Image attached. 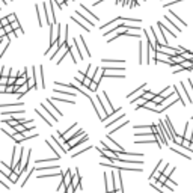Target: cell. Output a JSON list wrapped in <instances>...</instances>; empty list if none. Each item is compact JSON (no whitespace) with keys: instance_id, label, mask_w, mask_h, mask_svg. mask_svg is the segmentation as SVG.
I'll return each instance as SVG.
<instances>
[{"instance_id":"15","label":"cell","mask_w":193,"mask_h":193,"mask_svg":"<svg viewBox=\"0 0 193 193\" xmlns=\"http://www.w3.org/2000/svg\"><path fill=\"white\" fill-rule=\"evenodd\" d=\"M55 92H60V94H65V95H70V97H75L77 94H79V92H77V91H74V89H70V91H67V89L65 88H55Z\"/></svg>"},{"instance_id":"31","label":"cell","mask_w":193,"mask_h":193,"mask_svg":"<svg viewBox=\"0 0 193 193\" xmlns=\"http://www.w3.org/2000/svg\"><path fill=\"white\" fill-rule=\"evenodd\" d=\"M122 23H130V24H134V26H139L140 23V20H131V18H122Z\"/></svg>"},{"instance_id":"45","label":"cell","mask_w":193,"mask_h":193,"mask_svg":"<svg viewBox=\"0 0 193 193\" xmlns=\"http://www.w3.org/2000/svg\"><path fill=\"white\" fill-rule=\"evenodd\" d=\"M187 85H189V88H190V92H192V94H193V82H192V80H190V79H189V80H187Z\"/></svg>"},{"instance_id":"39","label":"cell","mask_w":193,"mask_h":193,"mask_svg":"<svg viewBox=\"0 0 193 193\" xmlns=\"http://www.w3.org/2000/svg\"><path fill=\"white\" fill-rule=\"evenodd\" d=\"M55 2L57 3V6H59L60 9H63V8L67 6V2H65V0H55Z\"/></svg>"},{"instance_id":"40","label":"cell","mask_w":193,"mask_h":193,"mask_svg":"<svg viewBox=\"0 0 193 193\" xmlns=\"http://www.w3.org/2000/svg\"><path fill=\"white\" fill-rule=\"evenodd\" d=\"M0 23H2V24H0L2 27H6V26H9V20H8V17L2 18V21H0Z\"/></svg>"},{"instance_id":"30","label":"cell","mask_w":193,"mask_h":193,"mask_svg":"<svg viewBox=\"0 0 193 193\" xmlns=\"http://www.w3.org/2000/svg\"><path fill=\"white\" fill-rule=\"evenodd\" d=\"M127 124H128V121H127V119H125V121H122L121 124H118L116 127H115V128H113V130H112V131H110L109 134H112V133H116L118 130H121V127H124V125H127Z\"/></svg>"},{"instance_id":"18","label":"cell","mask_w":193,"mask_h":193,"mask_svg":"<svg viewBox=\"0 0 193 193\" xmlns=\"http://www.w3.org/2000/svg\"><path fill=\"white\" fill-rule=\"evenodd\" d=\"M35 11H36V18H38V21H39V26H44V20H42V12H41V8L38 6V5H35Z\"/></svg>"},{"instance_id":"41","label":"cell","mask_w":193,"mask_h":193,"mask_svg":"<svg viewBox=\"0 0 193 193\" xmlns=\"http://www.w3.org/2000/svg\"><path fill=\"white\" fill-rule=\"evenodd\" d=\"M8 75H11V72H8L6 67H2V77H8Z\"/></svg>"},{"instance_id":"42","label":"cell","mask_w":193,"mask_h":193,"mask_svg":"<svg viewBox=\"0 0 193 193\" xmlns=\"http://www.w3.org/2000/svg\"><path fill=\"white\" fill-rule=\"evenodd\" d=\"M17 83V79H15V77H9V80H8V86L9 85H15Z\"/></svg>"},{"instance_id":"17","label":"cell","mask_w":193,"mask_h":193,"mask_svg":"<svg viewBox=\"0 0 193 193\" xmlns=\"http://www.w3.org/2000/svg\"><path fill=\"white\" fill-rule=\"evenodd\" d=\"M0 168H2V174H5L6 176H11L12 175V172H14V169H9L8 166L3 163V161H0Z\"/></svg>"},{"instance_id":"32","label":"cell","mask_w":193,"mask_h":193,"mask_svg":"<svg viewBox=\"0 0 193 193\" xmlns=\"http://www.w3.org/2000/svg\"><path fill=\"white\" fill-rule=\"evenodd\" d=\"M89 149H92V145H88V146H85L83 149H79L75 154H72V157H77V156H80V154H83L85 151H89Z\"/></svg>"},{"instance_id":"1","label":"cell","mask_w":193,"mask_h":193,"mask_svg":"<svg viewBox=\"0 0 193 193\" xmlns=\"http://www.w3.org/2000/svg\"><path fill=\"white\" fill-rule=\"evenodd\" d=\"M44 68L39 65V67H33V79H35V82H36V86H35V89H39V88H45V85H44Z\"/></svg>"},{"instance_id":"21","label":"cell","mask_w":193,"mask_h":193,"mask_svg":"<svg viewBox=\"0 0 193 193\" xmlns=\"http://www.w3.org/2000/svg\"><path fill=\"white\" fill-rule=\"evenodd\" d=\"M79 41H80V44H82V47L85 48V53H86V56H91V51L88 50V45H86V42H85V36H82V35H79Z\"/></svg>"},{"instance_id":"48","label":"cell","mask_w":193,"mask_h":193,"mask_svg":"<svg viewBox=\"0 0 193 193\" xmlns=\"http://www.w3.org/2000/svg\"><path fill=\"white\" fill-rule=\"evenodd\" d=\"M101 2H104V0H97V3H94V5L97 6V5H98V3H101Z\"/></svg>"},{"instance_id":"23","label":"cell","mask_w":193,"mask_h":193,"mask_svg":"<svg viewBox=\"0 0 193 193\" xmlns=\"http://www.w3.org/2000/svg\"><path fill=\"white\" fill-rule=\"evenodd\" d=\"M53 101H62V103H68V104H74V101L70 98H63V97H53L51 98Z\"/></svg>"},{"instance_id":"44","label":"cell","mask_w":193,"mask_h":193,"mask_svg":"<svg viewBox=\"0 0 193 193\" xmlns=\"http://www.w3.org/2000/svg\"><path fill=\"white\" fill-rule=\"evenodd\" d=\"M11 26H12V29H14V30H18V29H20V23H18V21H15V23H12Z\"/></svg>"},{"instance_id":"2","label":"cell","mask_w":193,"mask_h":193,"mask_svg":"<svg viewBox=\"0 0 193 193\" xmlns=\"http://www.w3.org/2000/svg\"><path fill=\"white\" fill-rule=\"evenodd\" d=\"M42 8L45 11V18H47V24L51 26L55 24L56 20H55V12H53V3L48 2V3H42Z\"/></svg>"},{"instance_id":"46","label":"cell","mask_w":193,"mask_h":193,"mask_svg":"<svg viewBox=\"0 0 193 193\" xmlns=\"http://www.w3.org/2000/svg\"><path fill=\"white\" fill-rule=\"evenodd\" d=\"M5 30H6V33L14 32V29H12V26H11V24H9V26H6V27H5Z\"/></svg>"},{"instance_id":"35","label":"cell","mask_w":193,"mask_h":193,"mask_svg":"<svg viewBox=\"0 0 193 193\" xmlns=\"http://www.w3.org/2000/svg\"><path fill=\"white\" fill-rule=\"evenodd\" d=\"M98 86H100V83H97V82H94V80H92V85L89 86V91H91V92H97Z\"/></svg>"},{"instance_id":"33","label":"cell","mask_w":193,"mask_h":193,"mask_svg":"<svg viewBox=\"0 0 193 193\" xmlns=\"http://www.w3.org/2000/svg\"><path fill=\"white\" fill-rule=\"evenodd\" d=\"M0 181H2V184H3L6 189H9V187H11V186L8 184V178H6V175H5V174H2V176H0Z\"/></svg>"},{"instance_id":"22","label":"cell","mask_w":193,"mask_h":193,"mask_svg":"<svg viewBox=\"0 0 193 193\" xmlns=\"http://www.w3.org/2000/svg\"><path fill=\"white\" fill-rule=\"evenodd\" d=\"M29 89H30V86H29V82H27V83H24L23 86L18 88V92L24 95V94H27V92H29Z\"/></svg>"},{"instance_id":"3","label":"cell","mask_w":193,"mask_h":193,"mask_svg":"<svg viewBox=\"0 0 193 193\" xmlns=\"http://www.w3.org/2000/svg\"><path fill=\"white\" fill-rule=\"evenodd\" d=\"M119 112H121V107H118V109H116V112H115L113 115H110L109 118H106L104 121H103V124H104V127L113 125L115 122H118V121H121L122 118H125V115H124V113H119Z\"/></svg>"},{"instance_id":"36","label":"cell","mask_w":193,"mask_h":193,"mask_svg":"<svg viewBox=\"0 0 193 193\" xmlns=\"http://www.w3.org/2000/svg\"><path fill=\"white\" fill-rule=\"evenodd\" d=\"M168 179H169L168 176H166L164 174H161V176L157 179V183H159V184H166V181H168Z\"/></svg>"},{"instance_id":"34","label":"cell","mask_w":193,"mask_h":193,"mask_svg":"<svg viewBox=\"0 0 193 193\" xmlns=\"http://www.w3.org/2000/svg\"><path fill=\"white\" fill-rule=\"evenodd\" d=\"M172 172H174V168H171V166H166V169H164V175L168 176V178H171V175H172Z\"/></svg>"},{"instance_id":"25","label":"cell","mask_w":193,"mask_h":193,"mask_svg":"<svg viewBox=\"0 0 193 193\" xmlns=\"http://www.w3.org/2000/svg\"><path fill=\"white\" fill-rule=\"evenodd\" d=\"M9 45V39H2V48H0V56H3L5 55V50H6V47Z\"/></svg>"},{"instance_id":"20","label":"cell","mask_w":193,"mask_h":193,"mask_svg":"<svg viewBox=\"0 0 193 193\" xmlns=\"http://www.w3.org/2000/svg\"><path fill=\"white\" fill-rule=\"evenodd\" d=\"M82 136H85V131L83 130H77L75 133H74V136H72V139L70 140V142H68V145H71L72 142H75V140L77 139H79V137H82Z\"/></svg>"},{"instance_id":"43","label":"cell","mask_w":193,"mask_h":193,"mask_svg":"<svg viewBox=\"0 0 193 193\" xmlns=\"http://www.w3.org/2000/svg\"><path fill=\"white\" fill-rule=\"evenodd\" d=\"M8 77H2V80H0V85H3V86H8Z\"/></svg>"},{"instance_id":"38","label":"cell","mask_w":193,"mask_h":193,"mask_svg":"<svg viewBox=\"0 0 193 193\" xmlns=\"http://www.w3.org/2000/svg\"><path fill=\"white\" fill-rule=\"evenodd\" d=\"M8 20H9V23H11V24H12V23H15V21H17V15L14 14V12H12V14H9V15H8Z\"/></svg>"},{"instance_id":"26","label":"cell","mask_w":193,"mask_h":193,"mask_svg":"<svg viewBox=\"0 0 193 193\" xmlns=\"http://www.w3.org/2000/svg\"><path fill=\"white\" fill-rule=\"evenodd\" d=\"M33 171H36V169H29V171H27V174H26V175H24V178H23V181H21V187H24V184H26V183H27V179L30 178V175L33 174Z\"/></svg>"},{"instance_id":"47","label":"cell","mask_w":193,"mask_h":193,"mask_svg":"<svg viewBox=\"0 0 193 193\" xmlns=\"http://www.w3.org/2000/svg\"><path fill=\"white\" fill-rule=\"evenodd\" d=\"M15 33L20 36V35H23V30H21V29H18V30H15Z\"/></svg>"},{"instance_id":"4","label":"cell","mask_w":193,"mask_h":193,"mask_svg":"<svg viewBox=\"0 0 193 193\" xmlns=\"http://www.w3.org/2000/svg\"><path fill=\"white\" fill-rule=\"evenodd\" d=\"M145 86H146L145 83H143V85H140L134 92H131L130 95H128V101H130V103H134L136 100L142 98V95H143V92H145Z\"/></svg>"},{"instance_id":"29","label":"cell","mask_w":193,"mask_h":193,"mask_svg":"<svg viewBox=\"0 0 193 193\" xmlns=\"http://www.w3.org/2000/svg\"><path fill=\"white\" fill-rule=\"evenodd\" d=\"M171 91H172V88H171V86H168V88H166L164 91L160 94V97H163V98H164V101H166V100H168V95H171Z\"/></svg>"},{"instance_id":"13","label":"cell","mask_w":193,"mask_h":193,"mask_svg":"<svg viewBox=\"0 0 193 193\" xmlns=\"http://www.w3.org/2000/svg\"><path fill=\"white\" fill-rule=\"evenodd\" d=\"M139 63L140 65L145 63V44H143V41H140V44H139Z\"/></svg>"},{"instance_id":"10","label":"cell","mask_w":193,"mask_h":193,"mask_svg":"<svg viewBox=\"0 0 193 193\" xmlns=\"http://www.w3.org/2000/svg\"><path fill=\"white\" fill-rule=\"evenodd\" d=\"M88 140H89V136H88V134L82 136L80 139H77L75 142H72L71 145H68V151H71V149H74V148H77V146H80V145H83L85 142H88Z\"/></svg>"},{"instance_id":"16","label":"cell","mask_w":193,"mask_h":193,"mask_svg":"<svg viewBox=\"0 0 193 193\" xmlns=\"http://www.w3.org/2000/svg\"><path fill=\"white\" fill-rule=\"evenodd\" d=\"M45 104H47V106H48L50 109H53V112H55V115H56L57 118H59V116H60V118L63 116V113L60 112V109H57V107H56V106L53 104V100H47V101H45Z\"/></svg>"},{"instance_id":"7","label":"cell","mask_w":193,"mask_h":193,"mask_svg":"<svg viewBox=\"0 0 193 193\" xmlns=\"http://www.w3.org/2000/svg\"><path fill=\"white\" fill-rule=\"evenodd\" d=\"M166 17H168L175 26H178V27H179V26H181V27H186V23L181 20V18H178L176 15H175V12L174 11H169V12H166Z\"/></svg>"},{"instance_id":"9","label":"cell","mask_w":193,"mask_h":193,"mask_svg":"<svg viewBox=\"0 0 193 193\" xmlns=\"http://www.w3.org/2000/svg\"><path fill=\"white\" fill-rule=\"evenodd\" d=\"M72 21H75L77 24H79L80 26V27H85V30L86 32H91V23H88L86 20H79V17H77V15H72Z\"/></svg>"},{"instance_id":"19","label":"cell","mask_w":193,"mask_h":193,"mask_svg":"<svg viewBox=\"0 0 193 193\" xmlns=\"http://www.w3.org/2000/svg\"><path fill=\"white\" fill-rule=\"evenodd\" d=\"M60 157H48V159H39V160H36L35 164H41V163H51V161H57Z\"/></svg>"},{"instance_id":"12","label":"cell","mask_w":193,"mask_h":193,"mask_svg":"<svg viewBox=\"0 0 193 193\" xmlns=\"http://www.w3.org/2000/svg\"><path fill=\"white\" fill-rule=\"evenodd\" d=\"M116 161H119V163H125V164H137V166H142L143 164V161L142 160H128V159H124V157H121V156H118V159H116Z\"/></svg>"},{"instance_id":"37","label":"cell","mask_w":193,"mask_h":193,"mask_svg":"<svg viewBox=\"0 0 193 193\" xmlns=\"http://www.w3.org/2000/svg\"><path fill=\"white\" fill-rule=\"evenodd\" d=\"M163 101H164V98H163V97H160V95H157L156 98H154V101H152V103H154V104H157V106H159V104H161Z\"/></svg>"},{"instance_id":"11","label":"cell","mask_w":193,"mask_h":193,"mask_svg":"<svg viewBox=\"0 0 193 193\" xmlns=\"http://www.w3.org/2000/svg\"><path fill=\"white\" fill-rule=\"evenodd\" d=\"M163 122H164V125H166V128H168V131L171 133V136L174 137V142H175V137L178 136V133L174 130V127H172V122H171V119H169V116H166L164 119H163Z\"/></svg>"},{"instance_id":"8","label":"cell","mask_w":193,"mask_h":193,"mask_svg":"<svg viewBox=\"0 0 193 193\" xmlns=\"http://www.w3.org/2000/svg\"><path fill=\"white\" fill-rule=\"evenodd\" d=\"M106 142H107L109 148H110V149H113L115 152H118V154H122V152H125V151H124V148H122L121 145H118V143L115 142V140H113L110 136H107V140H106Z\"/></svg>"},{"instance_id":"28","label":"cell","mask_w":193,"mask_h":193,"mask_svg":"<svg viewBox=\"0 0 193 193\" xmlns=\"http://www.w3.org/2000/svg\"><path fill=\"white\" fill-rule=\"evenodd\" d=\"M156 169H157L159 172H161V174H163V172H164V169H166V163H164L163 160H160V161L157 163V166H156Z\"/></svg>"},{"instance_id":"27","label":"cell","mask_w":193,"mask_h":193,"mask_svg":"<svg viewBox=\"0 0 193 193\" xmlns=\"http://www.w3.org/2000/svg\"><path fill=\"white\" fill-rule=\"evenodd\" d=\"M142 98H145L146 101H154L156 95H154L152 92H148V91H145V92H143V95H142Z\"/></svg>"},{"instance_id":"24","label":"cell","mask_w":193,"mask_h":193,"mask_svg":"<svg viewBox=\"0 0 193 193\" xmlns=\"http://www.w3.org/2000/svg\"><path fill=\"white\" fill-rule=\"evenodd\" d=\"M51 169L59 171L60 168H59V166H41V168H38L36 171H38V172H42V171H51Z\"/></svg>"},{"instance_id":"14","label":"cell","mask_w":193,"mask_h":193,"mask_svg":"<svg viewBox=\"0 0 193 193\" xmlns=\"http://www.w3.org/2000/svg\"><path fill=\"white\" fill-rule=\"evenodd\" d=\"M2 133H6V134H9V136H12V137L18 134L17 128H14V127H8L6 124H3V127H2Z\"/></svg>"},{"instance_id":"6","label":"cell","mask_w":193,"mask_h":193,"mask_svg":"<svg viewBox=\"0 0 193 193\" xmlns=\"http://www.w3.org/2000/svg\"><path fill=\"white\" fill-rule=\"evenodd\" d=\"M181 148H178V146H175V145H171V149L175 152V154H178V156H181V157H186L187 160H192V157H190V152L183 146V145H179Z\"/></svg>"},{"instance_id":"5","label":"cell","mask_w":193,"mask_h":193,"mask_svg":"<svg viewBox=\"0 0 193 193\" xmlns=\"http://www.w3.org/2000/svg\"><path fill=\"white\" fill-rule=\"evenodd\" d=\"M103 97H104V110H106V115H107V118L110 116V115H113L115 112H116V109H115L113 106H112V103H110V100H109V95H107V92H103Z\"/></svg>"}]
</instances>
